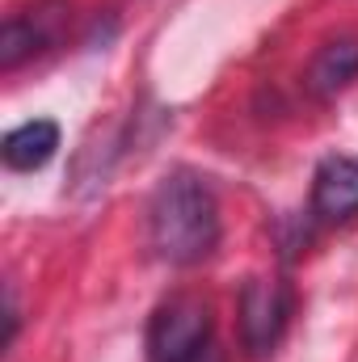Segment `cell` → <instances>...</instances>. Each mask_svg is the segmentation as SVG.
Masks as SVG:
<instances>
[{
    "label": "cell",
    "mask_w": 358,
    "mask_h": 362,
    "mask_svg": "<svg viewBox=\"0 0 358 362\" xmlns=\"http://www.w3.org/2000/svg\"><path fill=\"white\" fill-rule=\"evenodd\" d=\"M148 245L169 266H198L219 245L215 189L194 169H173L148 202Z\"/></svg>",
    "instance_id": "1"
},
{
    "label": "cell",
    "mask_w": 358,
    "mask_h": 362,
    "mask_svg": "<svg viewBox=\"0 0 358 362\" xmlns=\"http://www.w3.org/2000/svg\"><path fill=\"white\" fill-rule=\"evenodd\" d=\"M207 341H215V320H211V303L202 295L165 299L148 325V358L152 362H185Z\"/></svg>",
    "instance_id": "2"
},
{
    "label": "cell",
    "mask_w": 358,
    "mask_h": 362,
    "mask_svg": "<svg viewBox=\"0 0 358 362\" xmlns=\"http://www.w3.org/2000/svg\"><path fill=\"white\" fill-rule=\"evenodd\" d=\"M291 308H295V295L287 278H249L241 286L236 320H241V346L249 350V358L274 354V346L291 325Z\"/></svg>",
    "instance_id": "3"
},
{
    "label": "cell",
    "mask_w": 358,
    "mask_h": 362,
    "mask_svg": "<svg viewBox=\"0 0 358 362\" xmlns=\"http://www.w3.org/2000/svg\"><path fill=\"white\" fill-rule=\"evenodd\" d=\"M64 17H68V4H64V0H34V8L8 13V21H4V30H0V68L13 72V68H21L25 59L42 55V51L59 38Z\"/></svg>",
    "instance_id": "4"
},
{
    "label": "cell",
    "mask_w": 358,
    "mask_h": 362,
    "mask_svg": "<svg viewBox=\"0 0 358 362\" xmlns=\"http://www.w3.org/2000/svg\"><path fill=\"white\" fill-rule=\"evenodd\" d=\"M312 215L346 223L358 215V156H325L312 173Z\"/></svg>",
    "instance_id": "5"
},
{
    "label": "cell",
    "mask_w": 358,
    "mask_h": 362,
    "mask_svg": "<svg viewBox=\"0 0 358 362\" xmlns=\"http://www.w3.org/2000/svg\"><path fill=\"white\" fill-rule=\"evenodd\" d=\"M358 81V34L329 38L308 64V89L316 97H337Z\"/></svg>",
    "instance_id": "6"
},
{
    "label": "cell",
    "mask_w": 358,
    "mask_h": 362,
    "mask_svg": "<svg viewBox=\"0 0 358 362\" xmlns=\"http://www.w3.org/2000/svg\"><path fill=\"white\" fill-rule=\"evenodd\" d=\"M59 152V127L51 118H30L21 127H13L0 144V156L13 173H34L42 169L51 156Z\"/></svg>",
    "instance_id": "7"
},
{
    "label": "cell",
    "mask_w": 358,
    "mask_h": 362,
    "mask_svg": "<svg viewBox=\"0 0 358 362\" xmlns=\"http://www.w3.org/2000/svg\"><path fill=\"white\" fill-rule=\"evenodd\" d=\"M185 362H224V350H219L215 341H207V346H202L194 358H185Z\"/></svg>",
    "instance_id": "8"
}]
</instances>
